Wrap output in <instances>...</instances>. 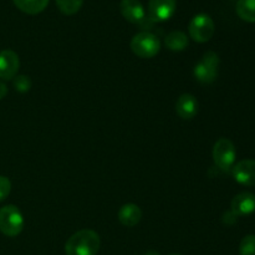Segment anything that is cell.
<instances>
[{
	"label": "cell",
	"instance_id": "16",
	"mask_svg": "<svg viewBox=\"0 0 255 255\" xmlns=\"http://www.w3.org/2000/svg\"><path fill=\"white\" fill-rule=\"evenodd\" d=\"M237 14L247 22H255V0H238Z\"/></svg>",
	"mask_w": 255,
	"mask_h": 255
},
{
	"label": "cell",
	"instance_id": "6",
	"mask_svg": "<svg viewBox=\"0 0 255 255\" xmlns=\"http://www.w3.org/2000/svg\"><path fill=\"white\" fill-rule=\"evenodd\" d=\"M214 21L209 15L201 12V14L196 15L193 19L189 22V36L192 40L196 42H203L209 41L214 34Z\"/></svg>",
	"mask_w": 255,
	"mask_h": 255
},
{
	"label": "cell",
	"instance_id": "10",
	"mask_svg": "<svg viewBox=\"0 0 255 255\" xmlns=\"http://www.w3.org/2000/svg\"><path fill=\"white\" fill-rule=\"evenodd\" d=\"M120 10L122 16L132 24H143L146 20L144 7L138 0H122L120 4Z\"/></svg>",
	"mask_w": 255,
	"mask_h": 255
},
{
	"label": "cell",
	"instance_id": "12",
	"mask_svg": "<svg viewBox=\"0 0 255 255\" xmlns=\"http://www.w3.org/2000/svg\"><path fill=\"white\" fill-rule=\"evenodd\" d=\"M176 112L182 120H192L198 114V101L191 94H183L176 102Z\"/></svg>",
	"mask_w": 255,
	"mask_h": 255
},
{
	"label": "cell",
	"instance_id": "19",
	"mask_svg": "<svg viewBox=\"0 0 255 255\" xmlns=\"http://www.w3.org/2000/svg\"><path fill=\"white\" fill-rule=\"evenodd\" d=\"M239 254L255 255V236H247L242 239L239 244Z\"/></svg>",
	"mask_w": 255,
	"mask_h": 255
},
{
	"label": "cell",
	"instance_id": "14",
	"mask_svg": "<svg viewBox=\"0 0 255 255\" xmlns=\"http://www.w3.org/2000/svg\"><path fill=\"white\" fill-rule=\"evenodd\" d=\"M12 2L25 14L36 15L46 9L49 0H12Z\"/></svg>",
	"mask_w": 255,
	"mask_h": 255
},
{
	"label": "cell",
	"instance_id": "15",
	"mask_svg": "<svg viewBox=\"0 0 255 255\" xmlns=\"http://www.w3.org/2000/svg\"><path fill=\"white\" fill-rule=\"evenodd\" d=\"M164 44L171 51H183L189 44L188 36L183 31H172L164 39Z\"/></svg>",
	"mask_w": 255,
	"mask_h": 255
},
{
	"label": "cell",
	"instance_id": "13",
	"mask_svg": "<svg viewBox=\"0 0 255 255\" xmlns=\"http://www.w3.org/2000/svg\"><path fill=\"white\" fill-rule=\"evenodd\" d=\"M119 221L122 226L127 227V228H132V227L137 226L142 218V211L137 204L127 203L120 208Z\"/></svg>",
	"mask_w": 255,
	"mask_h": 255
},
{
	"label": "cell",
	"instance_id": "4",
	"mask_svg": "<svg viewBox=\"0 0 255 255\" xmlns=\"http://www.w3.org/2000/svg\"><path fill=\"white\" fill-rule=\"evenodd\" d=\"M219 56L214 51L204 52L198 64L194 66L193 75L202 84H212L218 76Z\"/></svg>",
	"mask_w": 255,
	"mask_h": 255
},
{
	"label": "cell",
	"instance_id": "2",
	"mask_svg": "<svg viewBox=\"0 0 255 255\" xmlns=\"http://www.w3.org/2000/svg\"><path fill=\"white\" fill-rule=\"evenodd\" d=\"M24 228V217L14 204L0 208V232L6 237L19 236Z\"/></svg>",
	"mask_w": 255,
	"mask_h": 255
},
{
	"label": "cell",
	"instance_id": "20",
	"mask_svg": "<svg viewBox=\"0 0 255 255\" xmlns=\"http://www.w3.org/2000/svg\"><path fill=\"white\" fill-rule=\"evenodd\" d=\"M11 191V182L7 177L0 176V201H4Z\"/></svg>",
	"mask_w": 255,
	"mask_h": 255
},
{
	"label": "cell",
	"instance_id": "18",
	"mask_svg": "<svg viewBox=\"0 0 255 255\" xmlns=\"http://www.w3.org/2000/svg\"><path fill=\"white\" fill-rule=\"evenodd\" d=\"M12 85H14V89L17 92L25 94V92L30 91V89H31V80L26 75H16L12 79Z\"/></svg>",
	"mask_w": 255,
	"mask_h": 255
},
{
	"label": "cell",
	"instance_id": "1",
	"mask_svg": "<svg viewBox=\"0 0 255 255\" xmlns=\"http://www.w3.org/2000/svg\"><path fill=\"white\" fill-rule=\"evenodd\" d=\"M101 246L100 236L91 229L76 232L65 244L66 255H97Z\"/></svg>",
	"mask_w": 255,
	"mask_h": 255
},
{
	"label": "cell",
	"instance_id": "5",
	"mask_svg": "<svg viewBox=\"0 0 255 255\" xmlns=\"http://www.w3.org/2000/svg\"><path fill=\"white\" fill-rule=\"evenodd\" d=\"M236 147L228 138H219L213 147V159L216 166L224 172H229L236 162Z\"/></svg>",
	"mask_w": 255,
	"mask_h": 255
},
{
	"label": "cell",
	"instance_id": "24",
	"mask_svg": "<svg viewBox=\"0 0 255 255\" xmlns=\"http://www.w3.org/2000/svg\"><path fill=\"white\" fill-rule=\"evenodd\" d=\"M168 255H182V254H177V253H173V254H168Z\"/></svg>",
	"mask_w": 255,
	"mask_h": 255
},
{
	"label": "cell",
	"instance_id": "23",
	"mask_svg": "<svg viewBox=\"0 0 255 255\" xmlns=\"http://www.w3.org/2000/svg\"><path fill=\"white\" fill-rule=\"evenodd\" d=\"M144 255H159L158 252H154V251H151V252H147Z\"/></svg>",
	"mask_w": 255,
	"mask_h": 255
},
{
	"label": "cell",
	"instance_id": "3",
	"mask_svg": "<svg viewBox=\"0 0 255 255\" xmlns=\"http://www.w3.org/2000/svg\"><path fill=\"white\" fill-rule=\"evenodd\" d=\"M131 50L141 59H151L161 50V41L152 32L142 31L134 35L131 40Z\"/></svg>",
	"mask_w": 255,
	"mask_h": 255
},
{
	"label": "cell",
	"instance_id": "22",
	"mask_svg": "<svg viewBox=\"0 0 255 255\" xmlns=\"http://www.w3.org/2000/svg\"><path fill=\"white\" fill-rule=\"evenodd\" d=\"M7 95V86L2 81H0V100L4 99Z\"/></svg>",
	"mask_w": 255,
	"mask_h": 255
},
{
	"label": "cell",
	"instance_id": "7",
	"mask_svg": "<svg viewBox=\"0 0 255 255\" xmlns=\"http://www.w3.org/2000/svg\"><path fill=\"white\" fill-rule=\"evenodd\" d=\"M177 0H149L148 14L152 21H166L173 16Z\"/></svg>",
	"mask_w": 255,
	"mask_h": 255
},
{
	"label": "cell",
	"instance_id": "8",
	"mask_svg": "<svg viewBox=\"0 0 255 255\" xmlns=\"http://www.w3.org/2000/svg\"><path fill=\"white\" fill-rule=\"evenodd\" d=\"M20 67L19 56L12 50L0 51V79L12 80L17 75Z\"/></svg>",
	"mask_w": 255,
	"mask_h": 255
},
{
	"label": "cell",
	"instance_id": "21",
	"mask_svg": "<svg viewBox=\"0 0 255 255\" xmlns=\"http://www.w3.org/2000/svg\"><path fill=\"white\" fill-rule=\"evenodd\" d=\"M237 219H238V216H236L232 211L227 212V213L223 216V222L226 224H228V226H232V224L236 223Z\"/></svg>",
	"mask_w": 255,
	"mask_h": 255
},
{
	"label": "cell",
	"instance_id": "11",
	"mask_svg": "<svg viewBox=\"0 0 255 255\" xmlns=\"http://www.w3.org/2000/svg\"><path fill=\"white\" fill-rule=\"evenodd\" d=\"M232 212L236 216L243 217L255 212V194L251 192H242L232 201Z\"/></svg>",
	"mask_w": 255,
	"mask_h": 255
},
{
	"label": "cell",
	"instance_id": "9",
	"mask_svg": "<svg viewBox=\"0 0 255 255\" xmlns=\"http://www.w3.org/2000/svg\"><path fill=\"white\" fill-rule=\"evenodd\" d=\"M232 173L238 183L247 187L255 186V161L253 159H243L238 162L232 168Z\"/></svg>",
	"mask_w": 255,
	"mask_h": 255
},
{
	"label": "cell",
	"instance_id": "17",
	"mask_svg": "<svg viewBox=\"0 0 255 255\" xmlns=\"http://www.w3.org/2000/svg\"><path fill=\"white\" fill-rule=\"evenodd\" d=\"M84 0H56L60 11L65 15H74L81 9Z\"/></svg>",
	"mask_w": 255,
	"mask_h": 255
}]
</instances>
